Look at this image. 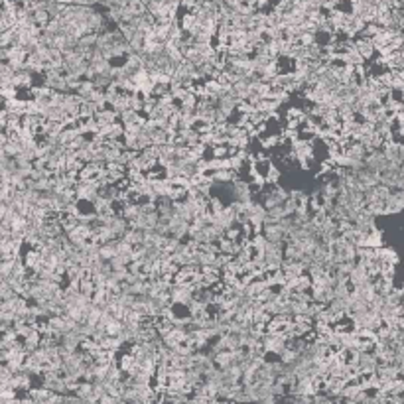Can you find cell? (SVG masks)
Wrapping results in <instances>:
<instances>
[{"label": "cell", "mask_w": 404, "mask_h": 404, "mask_svg": "<svg viewBox=\"0 0 404 404\" xmlns=\"http://www.w3.org/2000/svg\"><path fill=\"white\" fill-rule=\"evenodd\" d=\"M379 365H381V361H379V357L373 351H361V359H359V371H361V375L377 373Z\"/></svg>", "instance_id": "cell-1"}, {"label": "cell", "mask_w": 404, "mask_h": 404, "mask_svg": "<svg viewBox=\"0 0 404 404\" xmlns=\"http://www.w3.org/2000/svg\"><path fill=\"white\" fill-rule=\"evenodd\" d=\"M355 46H357V50L361 52V55L367 59V61H371L373 57H375V54H377V48H375V44H373V39L367 36H357L355 37Z\"/></svg>", "instance_id": "cell-2"}, {"label": "cell", "mask_w": 404, "mask_h": 404, "mask_svg": "<svg viewBox=\"0 0 404 404\" xmlns=\"http://www.w3.org/2000/svg\"><path fill=\"white\" fill-rule=\"evenodd\" d=\"M385 245V239H383V231H379L377 227H373L371 231L367 233V237L363 240L361 247H373V249H379Z\"/></svg>", "instance_id": "cell-3"}, {"label": "cell", "mask_w": 404, "mask_h": 404, "mask_svg": "<svg viewBox=\"0 0 404 404\" xmlns=\"http://www.w3.org/2000/svg\"><path fill=\"white\" fill-rule=\"evenodd\" d=\"M213 361H215L217 369H227L235 363V361H233V353H231V349L217 351V353L213 355Z\"/></svg>", "instance_id": "cell-4"}, {"label": "cell", "mask_w": 404, "mask_h": 404, "mask_svg": "<svg viewBox=\"0 0 404 404\" xmlns=\"http://www.w3.org/2000/svg\"><path fill=\"white\" fill-rule=\"evenodd\" d=\"M377 257H379V260H383V262L398 264V253L394 249H390V247H385V245L377 249Z\"/></svg>", "instance_id": "cell-5"}, {"label": "cell", "mask_w": 404, "mask_h": 404, "mask_svg": "<svg viewBox=\"0 0 404 404\" xmlns=\"http://www.w3.org/2000/svg\"><path fill=\"white\" fill-rule=\"evenodd\" d=\"M270 319H272V313L268 312L264 306L255 308V312H253V324H262V326H266Z\"/></svg>", "instance_id": "cell-6"}, {"label": "cell", "mask_w": 404, "mask_h": 404, "mask_svg": "<svg viewBox=\"0 0 404 404\" xmlns=\"http://www.w3.org/2000/svg\"><path fill=\"white\" fill-rule=\"evenodd\" d=\"M116 240H118V239H116ZM116 240L103 243V245L99 247V253H101V257L105 258V260H110V258L116 255Z\"/></svg>", "instance_id": "cell-7"}, {"label": "cell", "mask_w": 404, "mask_h": 404, "mask_svg": "<svg viewBox=\"0 0 404 404\" xmlns=\"http://www.w3.org/2000/svg\"><path fill=\"white\" fill-rule=\"evenodd\" d=\"M150 136H152V144H156V146H164V144H168V132H166L164 129L152 130Z\"/></svg>", "instance_id": "cell-8"}, {"label": "cell", "mask_w": 404, "mask_h": 404, "mask_svg": "<svg viewBox=\"0 0 404 404\" xmlns=\"http://www.w3.org/2000/svg\"><path fill=\"white\" fill-rule=\"evenodd\" d=\"M32 16H34V22H36L37 26H42V28H44V26H46V24H48V22L52 20V16H50V12H48L46 8H36Z\"/></svg>", "instance_id": "cell-9"}, {"label": "cell", "mask_w": 404, "mask_h": 404, "mask_svg": "<svg viewBox=\"0 0 404 404\" xmlns=\"http://www.w3.org/2000/svg\"><path fill=\"white\" fill-rule=\"evenodd\" d=\"M112 207V201H109L107 197H103V195H97L95 199H93V209L97 211V213H103V211H107Z\"/></svg>", "instance_id": "cell-10"}, {"label": "cell", "mask_w": 404, "mask_h": 404, "mask_svg": "<svg viewBox=\"0 0 404 404\" xmlns=\"http://www.w3.org/2000/svg\"><path fill=\"white\" fill-rule=\"evenodd\" d=\"M312 286H313V280H312V276L308 274V272H304L302 276H298L296 290H312Z\"/></svg>", "instance_id": "cell-11"}, {"label": "cell", "mask_w": 404, "mask_h": 404, "mask_svg": "<svg viewBox=\"0 0 404 404\" xmlns=\"http://www.w3.org/2000/svg\"><path fill=\"white\" fill-rule=\"evenodd\" d=\"M280 176H282V170L272 164V168H270L268 174H266V185H276L280 182Z\"/></svg>", "instance_id": "cell-12"}, {"label": "cell", "mask_w": 404, "mask_h": 404, "mask_svg": "<svg viewBox=\"0 0 404 404\" xmlns=\"http://www.w3.org/2000/svg\"><path fill=\"white\" fill-rule=\"evenodd\" d=\"M79 292L93 296V292H95V282H93V278H81V280H79Z\"/></svg>", "instance_id": "cell-13"}, {"label": "cell", "mask_w": 404, "mask_h": 404, "mask_svg": "<svg viewBox=\"0 0 404 404\" xmlns=\"http://www.w3.org/2000/svg\"><path fill=\"white\" fill-rule=\"evenodd\" d=\"M227 205L221 201V199H217V197H211L209 199V213L211 215H215V213H219V211H223Z\"/></svg>", "instance_id": "cell-14"}, {"label": "cell", "mask_w": 404, "mask_h": 404, "mask_svg": "<svg viewBox=\"0 0 404 404\" xmlns=\"http://www.w3.org/2000/svg\"><path fill=\"white\" fill-rule=\"evenodd\" d=\"M313 42H315V34H312V32H302V36H300V44L302 46H312Z\"/></svg>", "instance_id": "cell-15"}]
</instances>
